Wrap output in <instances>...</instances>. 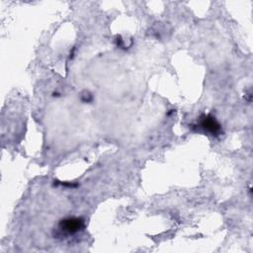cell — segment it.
Returning <instances> with one entry per match:
<instances>
[{
    "label": "cell",
    "mask_w": 253,
    "mask_h": 253,
    "mask_svg": "<svg viewBox=\"0 0 253 253\" xmlns=\"http://www.w3.org/2000/svg\"><path fill=\"white\" fill-rule=\"evenodd\" d=\"M85 227V222L81 217L67 216L61 219L57 225V234L60 236L74 235Z\"/></svg>",
    "instance_id": "obj_1"
},
{
    "label": "cell",
    "mask_w": 253,
    "mask_h": 253,
    "mask_svg": "<svg viewBox=\"0 0 253 253\" xmlns=\"http://www.w3.org/2000/svg\"><path fill=\"white\" fill-rule=\"evenodd\" d=\"M196 126H198V128L211 135H218L221 131V126L215 120V118L210 114L202 115L199 118Z\"/></svg>",
    "instance_id": "obj_2"
}]
</instances>
